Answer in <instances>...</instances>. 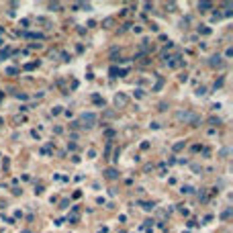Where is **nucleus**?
Wrapping results in <instances>:
<instances>
[{
  "instance_id": "f257e3e1",
  "label": "nucleus",
  "mask_w": 233,
  "mask_h": 233,
  "mask_svg": "<svg viewBox=\"0 0 233 233\" xmlns=\"http://www.w3.org/2000/svg\"><path fill=\"white\" fill-rule=\"evenodd\" d=\"M94 121H96V116L92 115V113H88V115L82 116V123H86V127H92V125H94Z\"/></svg>"
}]
</instances>
